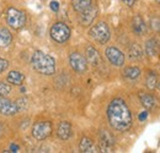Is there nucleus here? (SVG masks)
I'll return each mask as SVG.
<instances>
[{
	"instance_id": "obj_1",
	"label": "nucleus",
	"mask_w": 160,
	"mask_h": 153,
	"mask_svg": "<svg viewBox=\"0 0 160 153\" xmlns=\"http://www.w3.org/2000/svg\"><path fill=\"white\" fill-rule=\"evenodd\" d=\"M108 123L116 131H127L132 125V114L126 104V102L121 98H115L111 100L107 108Z\"/></svg>"
},
{
	"instance_id": "obj_2",
	"label": "nucleus",
	"mask_w": 160,
	"mask_h": 153,
	"mask_svg": "<svg viewBox=\"0 0 160 153\" xmlns=\"http://www.w3.org/2000/svg\"><path fill=\"white\" fill-rule=\"evenodd\" d=\"M31 64L33 69L42 75H53L56 71V60L41 50H36L32 54Z\"/></svg>"
},
{
	"instance_id": "obj_3",
	"label": "nucleus",
	"mask_w": 160,
	"mask_h": 153,
	"mask_svg": "<svg viewBox=\"0 0 160 153\" xmlns=\"http://www.w3.org/2000/svg\"><path fill=\"white\" fill-rule=\"evenodd\" d=\"M89 35H90L91 38L94 39L95 42H98L99 44H105V43H107L110 37H111L110 28H108L107 23H105V22H99V23L94 25V26L90 28Z\"/></svg>"
},
{
	"instance_id": "obj_4",
	"label": "nucleus",
	"mask_w": 160,
	"mask_h": 153,
	"mask_svg": "<svg viewBox=\"0 0 160 153\" xmlns=\"http://www.w3.org/2000/svg\"><path fill=\"white\" fill-rule=\"evenodd\" d=\"M6 22L14 30H20L26 25V15L15 7H9L6 11Z\"/></svg>"
},
{
	"instance_id": "obj_5",
	"label": "nucleus",
	"mask_w": 160,
	"mask_h": 153,
	"mask_svg": "<svg viewBox=\"0 0 160 153\" xmlns=\"http://www.w3.org/2000/svg\"><path fill=\"white\" fill-rule=\"evenodd\" d=\"M49 35H51V37L54 42L64 43L70 37V28L64 22H57L52 26Z\"/></svg>"
},
{
	"instance_id": "obj_6",
	"label": "nucleus",
	"mask_w": 160,
	"mask_h": 153,
	"mask_svg": "<svg viewBox=\"0 0 160 153\" xmlns=\"http://www.w3.org/2000/svg\"><path fill=\"white\" fill-rule=\"evenodd\" d=\"M52 134V124L49 121H38L32 128V136L38 140L43 141Z\"/></svg>"
},
{
	"instance_id": "obj_7",
	"label": "nucleus",
	"mask_w": 160,
	"mask_h": 153,
	"mask_svg": "<svg viewBox=\"0 0 160 153\" xmlns=\"http://www.w3.org/2000/svg\"><path fill=\"white\" fill-rule=\"evenodd\" d=\"M69 64L72 69L78 72V74H84L88 69V61L86 59L79 53H72L69 57Z\"/></svg>"
},
{
	"instance_id": "obj_8",
	"label": "nucleus",
	"mask_w": 160,
	"mask_h": 153,
	"mask_svg": "<svg viewBox=\"0 0 160 153\" xmlns=\"http://www.w3.org/2000/svg\"><path fill=\"white\" fill-rule=\"evenodd\" d=\"M105 54H106V58L108 59V61L115 66H122L124 64V55L116 47H108Z\"/></svg>"
},
{
	"instance_id": "obj_9",
	"label": "nucleus",
	"mask_w": 160,
	"mask_h": 153,
	"mask_svg": "<svg viewBox=\"0 0 160 153\" xmlns=\"http://www.w3.org/2000/svg\"><path fill=\"white\" fill-rule=\"evenodd\" d=\"M19 112L16 103H12L6 97H0V114L11 116Z\"/></svg>"
},
{
	"instance_id": "obj_10",
	"label": "nucleus",
	"mask_w": 160,
	"mask_h": 153,
	"mask_svg": "<svg viewBox=\"0 0 160 153\" xmlns=\"http://www.w3.org/2000/svg\"><path fill=\"white\" fill-rule=\"evenodd\" d=\"M115 147V140L108 131L100 132V150L102 152H111Z\"/></svg>"
},
{
	"instance_id": "obj_11",
	"label": "nucleus",
	"mask_w": 160,
	"mask_h": 153,
	"mask_svg": "<svg viewBox=\"0 0 160 153\" xmlns=\"http://www.w3.org/2000/svg\"><path fill=\"white\" fill-rule=\"evenodd\" d=\"M96 14H98V9H96L95 6L91 5L88 10H85V11L81 12V15H80V21H81V23L85 25V26L90 25V23L95 20Z\"/></svg>"
},
{
	"instance_id": "obj_12",
	"label": "nucleus",
	"mask_w": 160,
	"mask_h": 153,
	"mask_svg": "<svg viewBox=\"0 0 160 153\" xmlns=\"http://www.w3.org/2000/svg\"><path fill=\"white\" fill-rule=\"evenodd\" d=\"M86 61L89 64H91L92 66H99L101 64L100 54L94 47H88L86 48Z\"/></svg>"
},
{
	"instance_id": "obj_13",
	"label": "nucleus",
	"mask_w": 160,
	"mask_h": 153,
	"mask_svg": "<svg viewBox=\"0 0 160 153\" xmlns=\"http://www.w3.org/2000/svg\"><path fill=\"white\" fill-rule=\"evenodd\" d=\"M57 135L60 140H68L70 136H72V125L68 121H62L59 125H58V129H57Z\"/></svg>"
},
{
	"instance_id": "obj_14",
	"label": "nucleus",
	"mask_w": 160,
	"mask_h": 153,
	"mask_svg": "<svg viewBox=\"0 0 160 153\" xmlns=\"http://www.w3.org/2000/svg\"><path fill=\"white\" fill-rule=\"evenodd\" d=\"M132 28H133V32L138 36H143L147 32V25L140 16H134V19L132 21Z\"/></svg>"
},
{
	"instance_id": "obj_15",
	"label": "nucleus",
	"mask_w": 160,
	"mask_h": 153,
	"mask_svg": "<svg viewBox=\"0 0 160 153\" xmlns=\"http://www.w3.org/2000/svg\"><path fill=\"white\" fill-rule=\"evenodd\" d=\"M12 42V36L10 31L5 27L0 26V47H8Z\"/></svg>"
},
{
	"instance_id": "obj_16",
	"label": "nucleus",
	"mask_w": 160,
	"mask_h": 153,
	"mask_svg": "<svg viewBox=\"0 0 160 153\" xmlns=\"http://www.w3.org/2000/svg\"><path fill=\"white\" fill-rule=\"evenodd\" d=\"M91 2H92V0H72L73 9L79 14L88 10L91 6Z\"/></svg>"
},
{
	"instance_id": "obj_17",
	"label": "nucleus",
	"mask_w": 160,
	"mask_h": 153,
	"mask_svg": "<svg viewBox=\"0 0 160 153\" xmlns=\"http://www.w3.org/2000/svg\"><path fill=\"white\" fill-rule=\"evenodd\" d=\"M79 148L81 152H86V153H91V152H96V147L94 146L92 141L88 137H82L81 141H80Z\"/></svg>"
},
{
	"instance_id": "obj_18",
	"label": "nucleus",
	"mask_w": 160,
	"mask_h": 153,
	"mask_svg": "<svg viewBox=\"0 0 160 153\" xmlns=\"http://www.w3.org/2000/svg\"><path fill=\"white\" fill-rule=\"evenodd\" d=\"M8 82L11 83V85H16V86H21L22 82L25 81V76L23 74H21L20 71H11L9 75H8Z\"/></svg>"
},
{
	"instance_id": "obj_19",
	"label": "nucleus",
	"mask_w": 160,
	"mask_h": 153,
	"mask_svg": "<svg viewBox=\"0 0 160 153\" xmlns=\"http://www.w3.org/2000/svg\"><path fill=\"white\" fill-rule=\"evenodd\" d=\"M145 52L149 57H154L159 53V47H158V42L154 38L149 39L147 43H145Z\"/></svg>"
},
{
	"instance_id": "obj_20",
	"label": "nucleus",
	"mask_w": 160,
	"mask_h": 153,
	"mask_svg": "<svg viewBox=\"0 0 160 153\" xmlns=\"http://www.w3.org/2000/svg\"><path fill=\"white\" fill-rule=\"evenodd\" d=\"M139 100L142 103V105L144 108H147V109H152L154 107V104H155V99L153 97L150 95H148V93H143V92L139 93Z\"/></svg>"
},
{
	"instance_id": "obj_21",
	"label": "nucleus",
	"mask_w": 160,
	"mask_h": 153,
	"mask_svg": "<svg viewBox=\"0 0 160 153\" xmlns=\"http://www.w3.org/2000/svg\"><path fill=\"white\" fill-rule=\"evenodd\" d=\"M124 76L127 77V78H129V80H136V78H138L140 75V69L139 67H137V66H129V67H127V69H124Z\"/></svg>"
},
{
	"instance_id": "obj_22",
	"label": "nucleus",
	"mask_w": 160,
	"mask_h": 153,
	"mask_svg": "<svg viewBox=\"0 0 160 153\" xmlns=\"http://www.w3.org/2000/svg\"><path fill=\"white\" fill-rule=\"evenodd\" d=\"M129 57L132 58V59H139L142 57V50H140V48L137 44H133L131 47V49H129Z\"/></svg>"
},
{
	"instance_id": "obj_23",
	"label": "nucleus",
	"mask_w": 160,
	"mask_h": 153,
	"mask_svg": "<svg viewBox=\"0 0 160 153\" xmlns=\"http://www.w3.org/2000/svg\"><path fill=\"white\" fill-rule=\"evenodd\" d=\"M147 86L150 90H154L157 87V76L154 75V72H149V75L147 77Z\"/></svg>"
},
{
	"instance_id": "obj_24",
	"label": "nucleus",
	"mask_w": 160,
	"mask_h": 153,
	"mask_svg": "<svg viewBox=\"0 0 160 153\" xmlns=\"http://www.w3.org/2000/svg\"><path fill=\"white\" fill-rule=\"evenodd\" d=\"M11 92V86L5 82H0V97H6Z\"/></svg>"
},
{
	"instance_id": "obj_25",
	"label": "nucleus",
	"mask_w": 160,
	"mask_h": 153,
	"mask_svg": "<svg viewBox=\"0 0 160 153\" xmlns=\"http://www.w3.org/2000/svg\"><path fill=\"white\" fill-rule=\"evenodd\" d=\"M8 66H9V63H8V60H5V59H1L0 58V75L8 69Z\"/></svg>"
},
{
	"instance_id": "obj_26",
	"label": "nucleus",
	"mask_w": 160,
	"mask_h": 153,
	"mask_svg": "<svg viewBox=\"0 0 160 153\" xmlns=\"http://www.w3.org/2000/svg\"><path fill=\"white\" fill-rule=\"evenodd\" d=\"M152 27H153L155 31L160 32V19H153L152 20Z\"/></svg>"
},
{
	"instance_id": "obj_27",
	"label": "nucleus",
	"mask_w": 160,
	"mask_h": 153,
	"mask_svg": "<svg viewBox=\"0 0 160 153\" xmlns=\"http://www.w3.org/2000/svg\"><path fill=\"white\" fill-rule=\"evenodd\" d=\"M25 102H26V99H25V98H20V99L16 102V105H18V109H19V112L25 109V107H26V104H23Z\"/></svg>"
},
{
	"instance_id": "obj_28",
	"label": "nucleus",
	"mask_w": 160,
	"mask_h": 153,
	"mask_svg": "<svg viewBox=\"0 0 160 153\" xmlns=\"http://www.w3.org/2000/svg\"><path fill=\"white\" fill-rule=\"evenodd\" d=\"M49 6H51L52 11H54V12H57V11L59 10V2H58V1H51Z\"/></svg>"
},
{
	"instance_id": "obj_29",
	"label": "nucleus",
	"mask_w": 160,
	"mask_h": 153,
	"mask_svg": "<svg viewBox=\"0 0 160 153\" xmlns=\"http://www.w3.org/2000/svg\"><path fill=\"white\" fill-rule=\"evenodd\" d=\"M147 118H148V112H142L138 116V119H139L140 121H144V120H147Z\"/></svg>"
},
{
	"instance_id": "obj_30",
	"label": "nucleus",
	"mask_w": 160,
	"mask_h": 153,
	"mask_svg": "<svg viewBox=\"0 0 160 153\" xmlns=\"http://www.w3.org/2000/svg\"><path fill=\"white\" fill-rule=\"evenodd\" d=\"M127 6H133L134 5V2L137 1V0H122Z\"/></svg>"
},
{
	"instance_id": "obj_31",
	"label": "nucleus",
	"mask_w": 160,
	"mask_h": 153,
	"mask_svg": "<svg viewBox=\"0 0 160 153\" xmlns=\"http://www.w3.org/2000/svg\"><path fill=\"white\" fill-rule=\"evenodd\" d=\"M10 151H12V152L19 151V146H18V145H15V143H11V145H10Z\"/></svg>"
},
{
	"instance_id": "obj_32",
	"label": "nucleus",
	"mask_w": 160,
	"mask_h": 153,
	"mask_svg": "<svg viewBox=\"0 0 160 153\" xmlns=\"http://www.w3.org/2000/svg\"><path fill=\"white\" fill-rule=\"evenodd\" d=\"M4 134V126H2V124L0 123V136Z\"/></svg>"
},
{
	"instance_id": "obj_33",
	"label": "nucleus",
	"mask_w": 160,
	"mask_h": 153,
	"mask_svg": "<svg viewBox=\"0 0 160 153\" xmlns=\"http://www.w3.org/2000/svg\"><path fill=\"white\" fill-rule=\"evenodd\" d=\"M158 87H159V90H160V83H159V85H158Z\"/></svg>"
},
{
	"instance_id": "obj_34",
	"label": "nucleus",
	"mask_w": 160,
	"mask_h": 153,
	"mask_svg": "<svg viewBox=\"0 0 160 153\" xmlns=\"http://www.w3.org/2000/svg\"><path fill=\"white\" fill-rule=\"evenodd\" d=\"M157 1H159V2H160V0H157Z\"/></svg>"
}]
</instances>
